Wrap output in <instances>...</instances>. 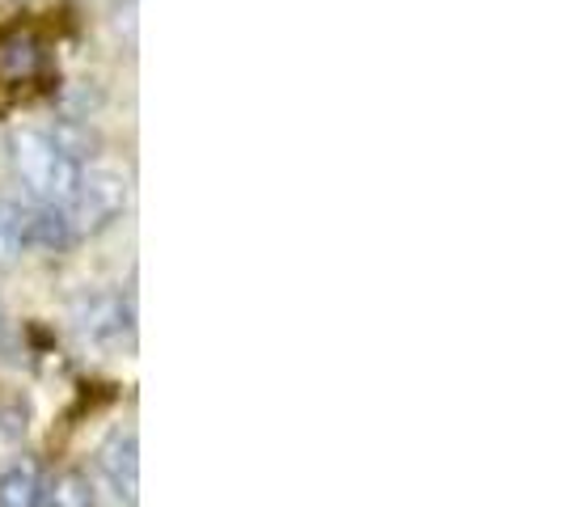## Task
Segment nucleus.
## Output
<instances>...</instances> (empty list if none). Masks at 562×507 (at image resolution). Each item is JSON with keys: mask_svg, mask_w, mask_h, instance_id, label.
I'll use <instances>...</instances> for the list:
<instances>
[{"mask_svg": "<svg viewBox=\"0 0 562 507\" xmlns=\"http://www.w3.org/2000/svg\"><path fill=\"white\" fill-rule=\"evenodd\" d=\"M9 166L22 178V187H30V195L43 199V203H56L64 207L77 182H81V161H72L52 132H38V127H13L9 132Z\"/></svg>", "mask_w": 562, "mask_h": 507, "instance_id": "1", "label": "nucleus"}, {"mask_svg": "<svg viewBox=\"0 0 562 507\" xmlns=\"http://www.w3.org/2000/svg\"><path fill=\"white\" fill-rule=\"evenodd\" d=\"M64 212H68L72 237H93V233L111 228L127 212V178L106 166L81 169V182H77L72 199L64 203Z\"/></svg>", "mask_w": 562, "mask_h": 507, "instance_id": "2", "label": "nucleus"}, {"mask_svg": "<svg viewBox=\"0 0 562 507\" xmlns=\"http://www.w3.org/2000/svg\"><path fill=\"white\" fill-rule=\"evenodd\" d=\"M98 470L127 507L140 504V440L136 431H111L98 449Z\"/></svg>", "mask_w": 562, "mask_h": 507, "instance_id": "3", "label": "nucleus"}, {"mask_svg": "<svg viewBox=\"0 0 562 507\" xmlns=\"http://www.w3.org/2000/svg\"><path fill=\"white\" fill-rule=\"evenodd\" d=\"M77 237H72V225H68V212L56 207V203H38V207H26V250H43V254H59L68 250Z\"/></svg>", "mask_w": 562, "mask_h": 507, "instance_id": "4", "label": "nucleus"}, {"mask_svg": "<svg viewBox=\"0 0 562 507\" xmlns=\"http://www.w3.org/2000/svg\"><path fill=\"white\" fill-rule=\"evenodd\" d=\"M77 322H81V330L89 338H114L127 330V309H123V301L111 296V292H98V296H89L77 313Z\"/></svg>", "mask_w": 562, "mask_h": 507, "instance_id": "5", "label": "nucleus"}, {"mask_svg": "<svg viewBox=\"0 0 562 507\" xmlns=\"http://www.w3.org/2000/svg\"><path fill=\"white\" fill-rule=\"evenodd\" d=\"M43 491L47 482L30 461H18L0 474V507H43Z\"/></svg>", "mask_w": 562, "mask_h": 507, "instance_id": "6", "label": "nucleus"}, {"mask_svg": "<svg viewBox=\"0 0 562 507\" xmlns=\"http://www.w3.org/2000/svg\"><path fill=\"white\" fill-rule=\"evenodd\" d=\"M43 504L47 507H98V491H93L89 474H81V470H59L56 478L47 482V491H43Z\"/></svg>", "mask_w": 562, "mask_h": 507, "instance_id": "7", "label": "nucleus"}, {"mask_svg": "<svg viewBox=\"0 0 562 507\" xmlns=\"http://www.w3.org/2000/svg\"><path fill=\"white\" fill-rule=\"evenodd\" d=\"M52 140L72 157V161H85V157H93L98 148H102V136L89 127V119L81 114H68V119H59L56 132H52Z\"/></svg>", "mask_w": 562, "mask_h": 507, "instance_id": "8", "label": "nucleus"}, {"mask_svg": "<svg viewBox=\"0 0 562 507\" xmlns=\"http://www.w3.org/2000/svg\"><path fill=\"white\" fill-rule=\"evenodd\" d=\"M26 250V207L13 199H0V267L18 262Z\"/></svg>", "mask_w": 562, "mask_h": 507, "instance_id": "9", "label": "nucleus"}, {"mask_svg": "<svg viewBox=\"0 0 562 507\" xmlns=\"http://www.w3.org/2000/svg\"><path fill=\"white\" fill-rule=\"evenodd\" d=\"M0 59L9 64V72H13V77H30V72H38L43 52H38V43H34L30 34H13V38L0 47Z\"/></svg>", "mask_w": 562, "mask_h": 507, "instance_id": "10", "label": "nucleus"}, {"mask_svg": "<svg viewBox=\"0 0 562 507\" xmlns=\"http://www.w3.org/2000/svg\"><path fill=\"white\" fill-rule=\"evenodd\" d=\"M30 427V406L22 397H13V402H4L0 406V431L9 436V440H22Z\"/></svg>", "mask_w": 562, "mask_h": 507, "instance_id": "11", "label": "nucleus"}]
</instances>
